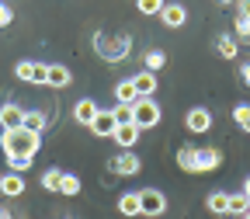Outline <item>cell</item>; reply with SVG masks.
<instances>
[{
    "label": "cell",
    "mask_w": 250,
    "mask_h": 219,
    "mask_svg": "<svg viewBox=\"0 0 250 219\" xmlns=\"http://www.w3.org/2000/svg\"><path fill=\"white\" fill-rule=\"evenodd\" d=\"M45 125H49V115L45 111H24V129L28 132H45Z\"/></svg>",
    "instance_id": "7402d4cb"
},
{
    "label": "cell",
    "mask_w": 250,
    "mask_h": 219,
    "mask_svg": "<svg viewBox=\"0 0 250 219\" xmlns=\"http://www.w3.org/2000/svg\"><path fill=\"white\" fill-rule=\"evenodd\" d=\"M59 181H62V171H45L42 174V188H45V192H52V195H59Z\"/></svg>",
    "instance_id": "d4e9b609"
},
{
    "label": "cell",
    "mask_w": 250,
    "mask_h": 219,
    "mask_svg": "<svg viewBox=\"0 0 250 219\" xmlns=\"http://www.w3.org/2000/svg\"><path fill=\"white\" fill-rule=\"evenodd\" d=\"M0 192L4 195H11V198H18V195H24V174H4L0 177Z\"/></svg>",
    "instance_id": "e0dca14e"
},
{
    "label": "cell",
    "mask_w": 250,
    "mask_h": 219,
    "mask_svg": "<svg viewBox=\"0 0 250 219\" xmlns=\"http://www.w3.org/2000/svg\"><path fill=\"white\" fill-rule=\"evenodd\" d=\"M236 14L250 21V0H236Z\"/></svg>",
    "instance_id": "1f68e13d"
},
{
    "label": "cell",
    "mask_w": 250,
    "mask_h": 219,
    "mask_svg": "<svg viewBox=\"0 0 250 219\" xmlns=\"http://www.w3.org/2000/svg\"><path fill=\"white\" fill-rule=\"evenodd\" d=\"M212 111L208 108H202V105H195V108H188V115H184V129L191 132V136H205L208 129H212Z\"/></svg>",
    "instance_id": "52a82bcc"
},
{
    "label": "cell",
    "mask_w": 250,
    "mask_h": 219,
    "mask_svg": "<svg viewBox=\"0 0 250 219\" xmlns=\"http://www.w3.org/2000/svg\"><path fill=\"white\" fill-rule=\"evenodd\" d=\"M164 4H167V0H136V11L139 14H146V18H160V11H164Z\"/></svg>",
    "instance_id": "cb8c5ba5"
},
{
    "label": "cell",
    "mask_w": 250,
    "mask_h": 219,
    "mask_svg": "<svg viewBox=\"0 0 250 219\" xmlns=\"http://www.w3.org/2000/svg\"><path fill=\"white\" fill-rule=\"evenodd\" d=\"M45 70H49V63H35V59H21L18 66H14V77L21 84H45Z\"/></svg>",
    "instance_id": "ba28073f"
},
{
    "label": "cell",
    "mask_w": 250,
    "mask_h": 219,
    "mask_svg": "<svg viewBox=\"0 0 250 219\" xmlns=\"http://www.w3.org/2000/svg\"><path fill=\"white\" fill-rule=\"evenodd\" d=\"M11 21H14V11H11L7 4H0V28H7Z\"/></svg>",
    "instance_id": "4dcf8cb0"
},
{
    "label": "cell",
    "mask_w": 250,
    "mask_h": 219,
    "mask_svg": "<svg viewBox=\"0 0 250 219\" xmlns=\"http://www.w3.org/2000/svg\"><path fill=\"white\" fill-rule=\"evenodd\" d=\"M136 101H139V90H136L132 77L129 80H118L115 84V105H136Z\"/></svg>",
    "instance_id": "2e32d148"
},
{
    "label": "cell",
    "mask_w": 250,
    "mask_h": 219,
    "mask_svg": "<svg viewBox=\"0 0 250 219\" xmlns=\"http://www.w3.org/2000/svg\"><path fill=\"white\" fill-rule=\"evenodd\" d=\"M160 21H164V28H184L188 24V7L177 4V0H170V4H164V11H160Z\"/></svg>",
    "instance_id": "30bf717a"
},
{
    "label": "cell",
    "mask_w": 250,
    "mask_h": 219,
    "mask_svg": "<svg viewBox=\"0 0 250 219\" xmlns=\"http://www.w3.org/2000/svg\"><path fill=\"white\" fill-rule=\"evenodd\" d=\"M164 66H167V52H164V49H149V52L143 56V70L156 73V70H164Z\"/></svg>",
    "instance_id": "44dd1931"
},
{
    "label": "cell",
    "mask_w": 250,
    "mask_h": 219,
    "mask_svg": "<svg viewBox=\"0 0 250 219\" xmlns=\"http://www.w3.org/2000/svg\"><path fill=\"white\" fill-rule=\"evenodd\" d=\"M240 219H250V209H247V212H243V216H240Z\"/></svg>",
    "instance_id": "d590c367"
},
{
    "label": "cell",
    "mask_w": 250,
    "mask_h": 219,
    "mask_svg": "<svg viewBox=\"0 0 250 219\" xmlns=\"http://www.w3.org/2000/svg\"><path fill=\"white\" fill-rule=\"evenodd\" d=\"M219 4H233V0H219Z\"/></svg>",
    "instance_id": "8d00e7d4"
},
{
    "label": "cell",
    "mask_w": 250,
    "mask_h": 219,
    "mask_svg": "<svg viewBox=\"0 0 250 219\" xmlns=\"http://www.w3.org/2000/svg\"><path fill=\"white\" fill-rule=\"evenodd\" d=\"M0 125H4V132L7 129H21L24 125V108H18L14 101H4L0 105Z\"/></svg>",
    "instance_id": "8fae6325"
},
{
    "label": "cell",
    "mask_w": 250,
    "mask_h": 219,
    "mask_svg": "<svg viewBox=\"0 0 250 219\" xmlns=\"http://www.w3.org/2000/svg\"><path fill=\"white\" fill-rule=\"evenodd\" d=\"M7 167H11L14 174H24V171L31 167V156H7Z\"/></svg>",
    "instance_id": "83f0119b"
},
{
    "label": "cell",
    "mask_w": 250,
    "mask_h": 219,
    "mask_svg": "<svg viewBox=\"0 0 250 219\" xmlns=\"http://www.w3.org/2000/svg\"><path fill=\"white\" fill-rule=\"evenodd\" d=\"M115 129H118V122H115L111 108H101V111H98V118L90 122V132L98 136V139H111V136H115Z\"/></svg>",
    "instance_id": "9c48e42d"
},
{
    "label": "cell",
    "mask_w": 250,
    "mask_h": 219,
    "mask_svg": "<svg viewBox=\"0 0 250 219\" xmlns=\"http://www.w3.org/2000/svg\"><path fill=\"white\" fill-rule=\"evenodd\" d=\"M247 209H250V195H243V192L229 195V216H243Z\"/></svg>",
    "instance_id": "484cf974"
},
{
    "label": "cell",
    "mask_w": 250,
    "mask_h": 219,
    "mask_svg": "<svg viewBox=\"0 0 250 219\" xmlns=\"http://www.w3.org/2000/svg\"><path fill=\"white\" fill-rule=\"evenodd\" d=\"M132 122L139 125V129H156V125L164 122V111H160V105H156V98H139L132 105Z\"/></svg>",
    "instance_id": "277c9868"
},
{
    "label": "cell",
    "mask_w": 250,
    "mask_h": 219,
    "mask_svg": "<svg viewBox=\"0 0 250 219\" xmlns=\"http://www.w3.org/2000/svg\"><path fill=\"white\" fill-rule=\"evenodd\" d=\"M45 87H70V70L62 66V63H49V70H45Z\"/></svg>",
    "instance_id": "9a60e30c"
},
{
    "label": "cell",
    "mask_w": 250,
    "mask_h": 219,
    "mask_svg": "<svg viewBox=\"0 0 250 219\" xmlns=\"http://www.w3.org/2000/svg\"><path fill=\"white\" fill-rule=\"evenodd\" d=\"M205 205H208L212 216H229V192H212L205 198Z\"/></svg>",
    "instance_id": "ac0fdd59"
},
{
    "label": "cell",
    "mask_w": 250,
    "mask_h": 219,
    "mask_svg": "<svg viewBox=\"0 0 250 219\" xmlns=\"http://www.w3.org/2000/svg\"><path fill=\"white\" fill-rule=\"evenodd\" d=\"M139 132H143V129H139L136 122H125V125H118V129H115V136H111V139H115L122 150H132V146L139 143Z\"/></svg>",
    "instance_id": "4fadbf2b"
},
{
    "label": "cell",
    "mask_w": 250,
    "mask_h": 219,
    "mask_svg": "<svg viewBox=\"0 0 250 219\" xmlns=\"http://www.w3.org/2000/svg\"><path fill=\"white\" fill-rule=\"evenodd\" d=\"M108 167H111L115 177H136L143 171V160H139L132 150H122V153H115L111 160H108Z\"/></svg>",
    "instance_id": "8992f818"
},
{
    "label": "cell",
    "mask_w": 250,
    "mask_h": 219,
    "mask_svg": "<svg viewBox=\"0 0 250 219\" xmlns=\"http://www.w3.org/2000/svg\"><path fill=\"white\" fill-rule=\"evenodd\" d=\"M111 115H115V122H118V125L132 122V105H115V108H111Z\"/></svg>",
    "instance_id": "f1b7e54d"
},
{
    "label": "cell",
    "mask_w": 250,
    "mask_h": 219,
    "mask_svg": "<svg viewBox=\"0 0 250 219\" xmlns=\"http://www.w3.org/2000/svg\"><path fill=\"white\" fill-rule=\"evenodd\" d=\"M243 195H250V174H247V181H243Z\"/></svg>",
    "instance_id": "836d02e7"
},
{
    "label": "cell",
    "mask_w": 250,
    "mask_h": 219,
    "mask_svg": "<svg viewBox=\"0 0 250 219\" xmlns=\"http://www.w3.org/2000/svg\"><path fill=\"white\" fill-rule=\"evenodd\" d=\"M240 80L250 87V63H243V66H240Z\"/></svg>",
    "instance_id": "d6a6232c"
},
{
    "label": "cell",
    "mask_w": 250,
    "mask_h": 219,
    "mask_svg": "<svg viewBox=\"0 0 250 219\" xmlns=\"http://www.w3.org/2000/svg\"><path fill=\"white\" fill-rule=\"evenodd\" d=\"M164 212H167V195L160 192V188H143V192H139V216L156 219Z\"/></svg>",
    "instance_id": "5b68a950"
},
{
    "label": "cell",
    "mask_w": 250,
    "mask_h": 219,
    "mask_svg": "<svg viewBox=\"0 0 250 219\" xmlns=\"http://www.w3.org/2000/svg\"><path fill=\"white\" fill-rule=\"evenodd\" d=\"M80 188H83V184H80V177H77V174H66V171H62L59 195H70V198H73V195H80Z\"/></svg>",
    "instance_id": "603a6c76"
},
{
    "label": "cell",
    "mask_w": 250,
    "mask_h": 219,
    "mask_svg": "<svg viewBox=\"0 0 250 219\" xmlns=\"http://www.w3.org/2000/svg\"><path fill=\"white\" fill-rule=\"evenodd\" d=\"M132 84H136V90H139V98H156V87H160L156 73H149V70H139V73L132 77Z\"/></svg>",
    "instance_id": "5bb4252c"
},
{
    "label": "cell",
    "mask_w": 250,
    "mask_h": 219,
    "mask_svg": "<svg viewBox=\"0 0 250 219\" xmlns=\"http://www.w3.org/2000/svg\"><path fill=\"white\" fill-rule=\"evenodd\" d=\"M98 101H94V98H80L77 105H73V122H80V125H87V129H90V122L94 118H98Z\"/></svg>",
    "instance_id": "7c38bea8"
},
{
    "label": "cell",
    "mask_w": 250,
    "mask_h": 219,
    "mask_svg": "<svg viewBox=\"0 0 250 219\" xmlns=\"http://www.w3.org/2000/svg\"><path fill=\"white\" fill-rule=\"evenodd\" d=\"M215 52L223 56V59H236V56H240L236 35H219V39H215Z\"/></svg>",
    "instance_id": "ffe728a7"
},
{
    "label": "cell",
    "mask_w": 250,
    "mask_h": 219,
    "mask_svg": "<svg viewBox=\"0 0 250 219\" xmlns=\"http://www.w3.org/2000/svg\"><path fill=\"white\" fill-rule=\"evenodd\" d=\"M39 146H42V136L39 132H28L24 125H21V129H7L4 139H0L4 156H35Z\"/></svg>",
    "instance_id": "7a4b0ae2"
},
{
    "label": "cell",
    "mask_w": 250,
    "mask_h": 219,
    "mask_svg": "<svg viewBox=\"0 0 250 219\" xmlns=\"http://www.w3.org/2000/svg\"><path fill=\"white\" fill-rule=\"evenodd\" d=\"M177 167L184 174H212V171L223 167V150L219 146H181Z\"/></svg>",
    "instance_id": "6da1fadb"
},
{
    "label": "cell",
    "mask_w": 250,
    "mask_h": 219,
    "mask_svg": "<svg viewBox=\"0 0 250 219\" xmlns=\"http://www.w3.org/2000/svg\"><path fill=\"white\" fill-rule=\"evenodd\" d=\"M0 219H11V212H7L4 205H0Z\"/></svg>",
    "instance_id": "e575fe53"
},
{
    "label": "cell",
    "mask_w": 250,
    "mask_h": 219,
    "mask_svg": "<svg viewBox=\"0 0 250 219\" xmlns=\"http://www.w3.org/2000/svg\"><path fill=\"white\" fill-rule=\"evenodd\" d=\"M115 209H118L122 216H139V192H125V195H118Z\"/></svg>",
    "instance_id": "d6986e66"
},
{
    "label": "cell",
    "mask_w": 250,
    "mask_h": 219,
    "mask_svg": "<svg viewBox=\"0 0 250 219\" xmlns=\"http://www.w3.org/2000/svg\"><path fill=\"white\" fill-rule=\"evenodd\" d=\"M94 52H98L104 63H122L132 52V39L129 35H108V31H98L94 35Z\"/></svg>",
    "instance_id": "3957f363"
},
{
    "label": "cell",
    "mask_w": 250,
    "mask_h": 219,
    "mask_svg": "<svg viewBox=\"0 0 250 219\" xmlns=\"http://www.w3.org/2000/svg\"><path fill=\"white\" fill-rule=\"evenodd\" d=\"M233 122L240 125L243 132H250V105H236L233 108Z\"/></svg>",
    "instance_id": "4316f807"
},
{
    "label": "cell",
    "mask_w": 250,
    "mask_h": 219,
    "mask_svg": "<svg viewBox=\"0 0 250 219\" xmlns=\"http://www.w3.org/2000/svg\"><path fill=\"white\" fill-rule=\"evenodd\" d=\"M233 28H236V31H233V35H236V39H243V42H250V21H247V18H240V14H236V24H233Z\"/></svg>",
    "instance_id": "f546056e"
}]
</instances>
